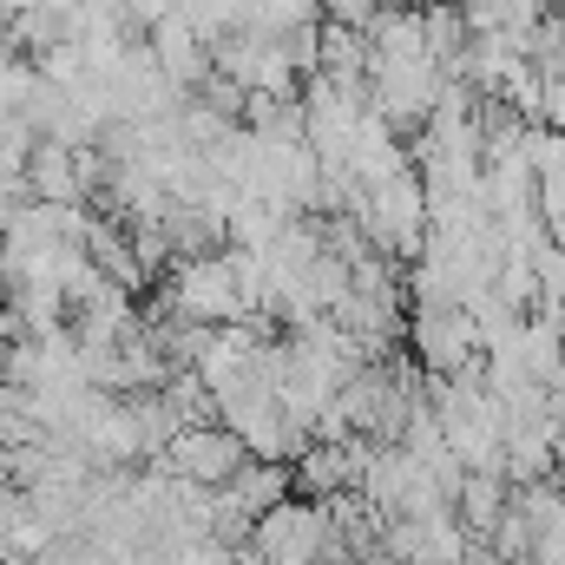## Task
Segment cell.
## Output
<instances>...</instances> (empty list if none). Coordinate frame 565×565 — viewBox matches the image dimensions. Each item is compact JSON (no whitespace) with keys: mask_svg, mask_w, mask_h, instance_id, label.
Here are the masks:
<instances>
[{"mask_svg":"<svg viewBox=\"0 0 565 565\" xmlns=\"http://www.w3.org/2000/svg\"><path fill=\"white\" fill-rule=\"evenodd\" d=\"M145 316H171V322H198V329H231L244 322V296H237V277L217 257H191V264H171L158 296L145 302Z\"/></svg>","mask_w":565,"mask_h":565,"instance_id":"obj_1","label":"cell"},{"mask_svg":"<svg viewBox=\"0 0 565 565\" xmlns=\"http://www.w3.org/2000/svg\"><path fill=\"white\" fill-rule=\"evenodd\" d=\"M282 500H296V480H289V467H270V460H244V467L217 487V507L237 513L244 526H257L264 513H277Z\"/></svg>","mask_w":565,"mask_h":565,"instance_id":"obj_5","label":"cell"},{"mask_svg":"<svg viewBox=\"0 0 565 565\" xmlns=\"http://www.w3.org/2000/svg\"><path fill=\"white\" fill-rule=\"evenodd\" d=\"M322 546H329V526H322V507L316 500H282L277 513H264L250 526L257 565H316Z\"/></svg>","mask_w":565,"mask_h":565,"instance_id":"obj_2","label":"cell"},{"mask_svg":"<svg viewBox=\"0 0 565 565\" xmlns=\"http://www.w3.org/2000/svg\"><path fill=\"white\" fill-rule=\"evenodd\" d=\"M520 158L533 171V211H540V224H565V132L526 126Z\"/></svg>","mask_w":565,"mask_h":565,"instance_id":"obj_6","label":"cell"},{"mask_svg":"<svg viewBox=\"0 0 565 565\" xmlns=\"http://www.w3.org/2000/svg\"><path fill=\"white\" fill-rule=\"evenodd\" d=\"M26 440H46L33 415H26V388H13V382H0V454L7 447H26Z\"/></svg>","mask_w":565,"mask_h":565,"instance_id":"obj_9","label":"cell"},{"mask_svg":"<svg viewBox=\"0 0 565 565\" xmlns=\"http://www.w3.org/2000/svg\"><path fill=\"white\" fill-rule=\"evenodd\" d=\"M26 520H33V513H26V493H20V487H7V480H0V553H7V546H13V533H20V526H26Z\"/></svg>","mask_w":565,"mask_h":565,"instance_id":"obj_12","label":"cell"},{"mask_svg":"<svg viewBox=\"0 0 565 565\" xmlns=\"http://www.w3.org/2000/svg\"><path fill=\"white\" fill-rule=\"evenodd\" d=\"M145 53L158 60V73H164V79H171L184 99H191V93L211 79V46H204V40L184 26V13H164L158 26H145Z\"/></svg>","mask_w":565,"mask_h":565,"instance_id":"obj_4","label":"cell"},{"mask_svg":"<svg viewBox=\"0 0 565 565\" xmlns=\"http://www.w3.org/2000/svg\"><path fill=\"white\" fill-rule=\"evenodd\" d=\"M171 480H184V487H204V493H217L237 467H244V447L224 434V427H178L171 440H164V460H158Z\"/></svg>","mask_w":565,"mask_h":565,"instance_id":"obj_3","label":"cell"},{"mask_svg":"<svg viewBox=\"0 0 565 565\" xmlns=\"http://www.w3.org/2000/svg\"><path fill=\"white\" fill-rule=\"evenodd\" d=\"M26 198L33 204H79L86 211V178H79V164H73V151L53 139H33V151H26Z\"/></svg>","mask_w":565,"mask_h":565,"instance_id":"obj_7","label":"cell"},{"mask_svg":"<svg viewBox=\"0 0 565 565\" xmlns=\"http://www.w3.org/2000/svg\"><path fill=\"white\" fill-rule=\"evenodd\" d=\"M26 151H33V132L13 113H0V184H20L26 178Z\"/></svg>","mask_w":565,"mask_h":565,"instance_id":"obj_10","label":"cell"},{"mask_svg":"<svg viewBox=\"0 0 565 565\" xmlns=\"http://www.w3.org/2000/svg\"><path fill=\"white\" fill-rule=\"evenodd\" d=\"M507 480L500 473H467L460 480V493H454V520H460V533L473 540V546H487V533L500 526V513H507Z\"/></svg>","mask_w":565,"mask_h":565,"instance_id":"obj_8","label":"cell"},{"mask_svg":"<svg viewBox=\"0 0 565 565\" xmlns=\"http://www.w3.org/2000/svg\"><path fill=\"white\" fill-rule=\"evenodd\" d=\"M316 13L329 20V26H349V33H369V20L382 13L375 0H316Z\"/></svg>","mask_w":565,"mask_h":565,"instance_id":"obj_11","label":"cell"},{"mask_svg":"<svg viewBox=\"0 0 565 565\" xmlns=\"http://www.w3.org/2000/svg\"><path fill=\"white\" fill-rule=\"evenodd\" d=\"M375 7H415V0H375Z\"/></svg>","mask_w":565,"mask_h":565,"instance_id":"obj_13","label":"cell"}]
</instances>
